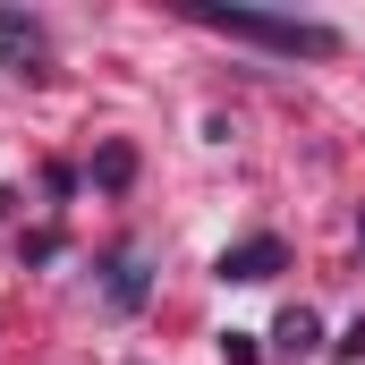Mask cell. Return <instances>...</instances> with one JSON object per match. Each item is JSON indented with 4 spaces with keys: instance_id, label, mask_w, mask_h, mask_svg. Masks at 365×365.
<instances>
[{
    "instance_id": "6da1fadb",
    "label": "cell",
    "mask_w": 365,
    "mask_h": 365,
    "mask_svg": "<svg viewBox=\"0 0 365 365\" xmlns=\"http://www.w3.org/2000/svg\"><path fill=\"white\" fill-rule=\"evenodd\" d=\"M195 17L221 26V34H238V43H264L280 60H331L340 51V34L314 26V17H264V9H195Z\"/></svg>"
},
{
    "instance_id": "7a4b0ae2",
    "label": "cell",
    "mask_w": 365,
    "mask_h": 365,
    "mask_svg": "<svg viewBox=\"0 0 365 365\" xmlns=\"http://www.w3.org/2000/svg\"><path fill=\"white\" fill-rule=\"evenodd\" d=\"M0 68H17V77H43V68H51V34H43V17L0 9Z\"/></svg>"
},
{
    "instance_id": "3957f363",
    "label": "cell",
    "mask_w": 365,
    "mask_h": 365,
    "mask_svg": "<svg viewBox=\"0 0 365 365\" xmlns=\"http://www.w3.org/2000/svg\"><path fill=\"white\" fill-rule=\"evenodd\" d=\"M272 272H280V238H247L221 255V280H272Z\"/></svg>"
}]
</instances>
